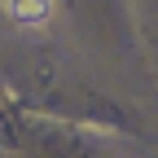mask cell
Returning a JSON list of instances; mask_svg holds the SVG:
<instances>
[{
  "mask_svg": "<svg viewBox=\"0 0 158 158\" xmlns=\"http://www.w3.org/2000/svg\"><path fill=\"white\" fill-rule=\"evenodd\" d=\"M5 13L13 18V27H22V31H40V27L53 22L57 0H5Z\"/></svg>",
  "mask_w": 158,
  "mask_h": 158,
  "instance_id": "6da1fadb",
  "label": "cell"
}]
</instances>
